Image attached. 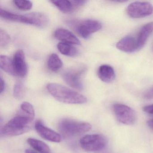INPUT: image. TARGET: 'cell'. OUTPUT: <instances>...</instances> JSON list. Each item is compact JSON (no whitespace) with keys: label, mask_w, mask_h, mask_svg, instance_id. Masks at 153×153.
I'll return each instance as SVG.
<instances>
[{"label":"cell","mask_w":153,"mask_h":153,"mask_svg":"<svg viewBox=\"0 0 153 153\" xmlns=\"http://www.w3.org/2000/svg\"><path fill=\"white\" fill-rule=\"evenodd\" d=\"M128 15L133 18H141L150 16L153 12V6L149 2H133L127 9Z\"/></svg>","instance_id":"9c48e42d"},{"label":"cell","mask_w":153,"mask_h":153,"mask_svg":"<svg viewBox=\"0 0 153 153\" xmlns=\"http://www.w3.org/2000/svg\"><path fill=\"white\" fill-rule=\"evenodd\" d=\"M47 88L49 93L59 102L72 104H82L87 102L85 96L60 84L50 83Z\"/></svg>","instance_id":"7a4b0ae2"},{"label":"cell","mask_w":153,"mask_h":153,"mask_svg":"<svg viewBox=\"0 0 153 153\" xmlns=\"http://www.w3.org/2000/svg\"><path fill=\"white\" fill-rule=\"evenodd\" d=\"M47 66L50 70L53 72H56L62 68L63 63L58 55L55 53H52L48 59Z\"/></svg>","instance_id":"ffe728a7"},{"label":"cell","mask_w":153,"mask_h":153,"mask_svg":"<svg viewBox=\"0 0 153 153\" xmlns=\"http://www.w3.org/2000/svg\"><path fill=\"white\" fill-rule=\"evenodd\" d=\"M147 124L149 128H151L153 130V119L149 120L147 122Z\"/></svg>","instance_id":"4316f807"},{"label":"cell","mask_w":153,"mask_h":153,"mask_svg":"<svg viewBox=\"0 0 153 153\" xmlns=\"http://www.w3.org/2000/svg\"><path fill=\"white\" fill-rule=\"evenodd\" d=\"M153 32V22L147 23L140 28L136 38L139 50L145 45L150 35Z\"/></svg>","instance_id":"5bb4252c"},{"label":"cell","mask_w":153,"mask_h":153,"mask_svg":"<svg viewBox=\"0 0 153 153\" xmlns=\"http://www.w3.org/2000/svg\"><path fill=\"white\" fill-rule=\"evenodd\" d=\"M27 142L33 149L39 153H51L49 146L42 140L33 138H29L27 139Z\"/></svg>","instance_id":"ac0fdd59"},{"label":"cell","mask_w":153,"mask_h":153,"mask_svg":"<svg viewBox=\"0 0 153 153\" xmlns=\"http://www.w3.org/2000/svg\"><path fill=\"white\" fill-rule=\"evenodd\" d=\"M25 94V87L23 82L18 81L16 82L13 89L14 97L17 99H21L24 97Z\"/></svg>","instance_id":"44dd1931"},{"label":"cell","mask_w":153,"mask_h":153,"mask_svg":"<svg viewBox=\"0 0 153 153\" xmlns=\"http://www.w3.org/2000/svg\"><path fill=\"white\" fill-rule=\"evenodd\" d=\"M59 51L63 55L69 57H76L79 54V51L72 44L60 42L57 45Z\"/></svg>","instance_id":"e0dca14e"},{"label":"cell","mask_w":153,"mask_h":153,"mask_svg":"<svg viewBox=\"0 0 153 153\" xmlns=\"http://www.w3.org/2000/svg\"><path fill=\"white\" fill-rule=\"evenodd\" d=\"M33 106L28 102H24L16 115L3 127L1 134L5 137L22 135L31 128L34 119Z\"/></svg>","instance_id":"6da1fadb"},{"label":"cell","mask_w":153,"mask_h":153,"mask_svg":"<svg viewBox=\"0 0 153 153\" xmlns=\"http://www.w3.org/2000/svg\"><path fill=\"white\" fill-rule=\"evenodd\" d=\"M86 70V68L84 66L67 70L63 72L62 78L70 86L78 90H82L84 85L81 77L85 72Z\"/></svg>","instance_id":"52a82bcc"},{"label":"cell","mask_w":153,"mask_h":153,"mask_svg":"<svg viewBox=\"0 0 153 153\" xmlns=\"http://www.w3.org/2000/svg\"><path fill=\"white\" fill-rule=\"evenodd\" d=\"M59 128L63 135L70 137L85 133L91 130L92 126L88 123L65 119L60 122Z\"/></svg>","instance_id":"277c9868"},{"label":"cell","mask_w":153,"mask_h":153,"mask_svg":"<svg viewBox=\"0 0 153 153\" xmlns=\"http://www.w3.org/2000/svg\"><path fill=\"white\" fill-rule=\"evenodd\" d=\"M97 75L101 80L105 83L112 82L115 78L114 69L109 65H101L97 71Z\"/></svg>","instance_id":"2e32d148"},{"label":"cell","mask_w":153,"mask_h":153,"mask_svg":"<svg viewBox=\"0 0 153 153\" xmlns=\"http://www.w3.org/2000/svg\"><path fill=\"white\" fill-rule=\"evenodd\" d=\"M1 89H0V93L2 94L5 89L6 87V84H5V81L3 80L2 77H1Z\"/></svg>","instance_id":"484cf974"},{"label":"cell","mask_w":153,"mask_h":153,"mask_svg":"<svg viewBox=\"0 0 153 153\" xmlns=\"http://www.w3.org/2000/svg\"><path fill=\"white\" fill-rule=\"evenodd\" d=\"M118 50L127 53H132L139 50L136 38L128 36L121 39L116 44Z\"/></svg>","instance_id":"4fadbf2b"},{"label":"cell","mask_w":153,"mask_h":153,"mask_svg":"<svg viewBox=\"0 0 153 153\" xmlns=\"http://www.w3.org/2000/svg\"><path fill=\"white\" fill-rule=\"evenodd\" d=\"M13 3L16 5V7L21 10H30L32 9L33 6V3L30 1L16 0L13 1Z\"/></svg>","instance_id":"7402d4cb"},{"label":"cell","mask_w":153,"mask_h":153,"mask_svg":"<svg viewBox=\"0 0 153 153\" xmlns=\"http://www.w3.org/2000/svg\"><path fill=\"white\" fill-rule=\"evenodd\" d=\"M0 16L6 20L32 25L41 28L45 27L49 22V18L46 15L37 12L22 15L1 8Z\"/></svg>","instance_id":"3957f363"},{"label":"cell","mask_w":153,"mask_h":153,"mask_svg":"<svg viewBox=\"0 0 153 153\" xmlns=\"http://www.w3.org/2000/svg\"><path fill=\"white\" fill-rule=\"evenodd\" d=\"M143 110L147 113L153 114V104L143 107Z\"/></svg>","instance_id":"d4e9b609"},{"label":"cell","mask_w":153,"mask_h":153,"mask_svg":"<svg viewBox=\"0 0 153 153\" xmlns=\"http://www.w3.org/2000/svg\"><path fill=\"white\" fill-rule=\"evenodd\" d=\"M54 36L56 39L62 41V42L71 44H80V41L72 33L64 28H58L54 32Z\"/></svg>","instance_id":"9a60e30c"},{"label":"cell","mask_w":153,"mask_h":153,"mask_svg":"<svg viewBox=\"0 0 153 153\" xmlns=\"http://www.w3.org/2000/svg\"><path fill=\"white\" fill-rule=\"evenodd\" d=\"M0 67L8 74L16 76L13 67V61L10 57L5 55H1L0 58Z\"/></svg>","instance_id":"d6986e66"},{"label":"cell","mask_w":153,"mask_h":153,"mask_svg":"<svg viewBox=\"0 0 153 153\" xmlns=\"http://www.w3.org/2000/svg\"><path fill=\"white\" fill-rule=\"evenodd\" d=\"M107 143L106 138L100 134L85 135L79 140L81 148L85 151L89 152L101 150L105 147Z\"/></svg>","instance_id":"5b68a950"},{"label":"cell","mask_w":153,"mask_h":153,"mask_svg":"<svg viewBox=\"0 0 153 153\" xmlns=\"http://www.w3.org/2000/svg\"><path fill=\"white\" fill-rule=\"evenodd\" d=\"M35 128L38 134L44 139L51 142H60L61 140L60 135L46 127L41 121L38 120L36 122L35 124Z\"/></svg>","instance_id":"8fae6325"},{"label":"cell","mask_w":153,"mask_h":153,"mask_svg":"<svg viewBox=\"0 0 153 153\" xmlns=\"http://www.w3.org/2000/svg\"><path fill=\"white\" fill-rule=\"evenodd\" d=\"M10 42V37L8 34L2 29L0 30V46L5 48L7 47Z\"/></svg>","instance_id":"603a6c76"},{"label":"cell","mask_w":153,"mask_h":153,"mask_svg":"<svg viewBox=\"0 0 153 153\" xmlns=\"http://www.w3.org/2000/svg\"><path fill=\"white\" fill-rule=\"evenodd\" d=\"M72 26L83 38L87 39L92 34L100 30L102 24L97 20L87 19L80 21H72Z\"/></svg>","instance_id":"8992f818"},{"label":"cell","mask_w":153,"mask_h":153,"mask_svg":"<svg viewBox=\"0 0 153 153\" xmlns=\"http://www.w3.org/2000/svg\"><path fill=\"white\" fill-rule=\"evenodd\" d=\"M25 153H37V152H36L34 150H32L31 149H27L25 151Z\"/></svg>","instance_id":"83f0119b"},{"label":"cell","mask_w":153,"mask_h":153,"mask_svg":"<svg viewBox=\"0 0 153 153\" xmlns=\"http://www.w3.org/2000/svg\"><path fill=\"white\" fill-rule=\"evenodd\" d=\"M51 2L57 7L58 9L64 13H70L83 6L86 2L85 1H67V0H53Z\"/></svg>","instance_id":"7c38bea8"},{"label":"cell","mask_w":153,"mask_h":153,"mask_svg":"<svg viewBox=\"0 0 153 153\" xmlns=\"http://www.w3.org/2000/svg\"><path fill=\"white\" fill-rule=\"evenodd\" d=\"M13 67L16 76L25 77L27 73V67L25 61V55L22 50H18L13 57Z\"/></svg>","instance_id":"30bf717a"},{"label":"cell","mask_w":153,"mask_h":153,"mask_svg":"<svg viewBox=\"0 0 153 153\" xmlns=\"http://www.w3.org/2000/svg\"><path fill=\"white\" fill-rule=\"evenodd\" d=\"M113 111L118 121L127 125L133 124L136 120V114L131 108L122 104L114 105Z\"/></svg>","instance_id":"ba28073f"},{"label":"cell","mask_w":153,"mask_h":153,"mask_svg":"<svg viewBox=\"0 0 153 153\" xmlns=\"http://www.w3.org/2000/svg\"><path fill=\"white\" fill-rule=\"evenodd\" d=\"M144 97L146 99H153V87L146 92Z\"/></svg>","instance_id":"cb8c5ba5"}]
</instances>
